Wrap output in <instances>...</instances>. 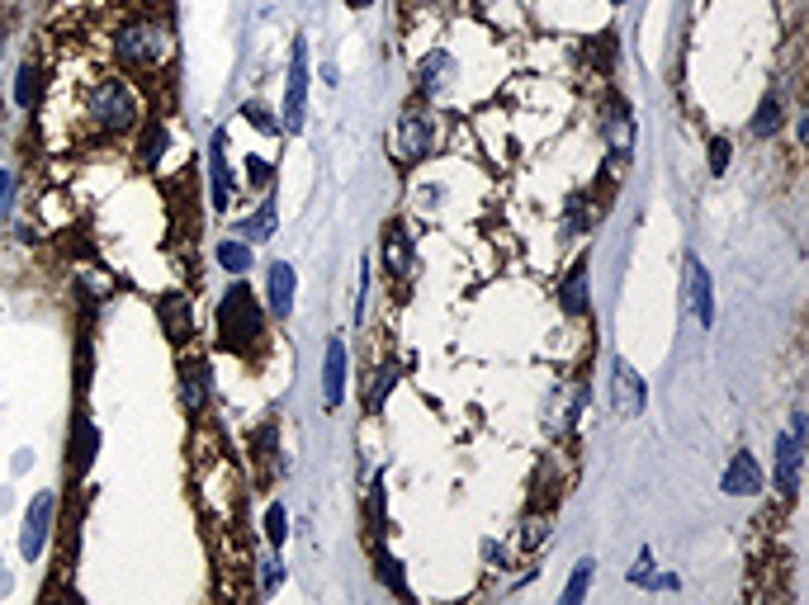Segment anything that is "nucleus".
I'll list each match as a JSON object with an SVG mask.
<instances>
[{"instance_id":"1","label":"nucleus","mask_w":809,"mask_h":605,"mask_svg":"<svg viewBox=\"0 0 809 605\" xmlns=\"http://www.w3.org/2000/svg\"><path fill=\"white\" fill-rule=\"evenodd\" d=\"M142 119V95L123 72H105L81 90V123L90 138H129Z\"/></svg>"},{"instance_id":"2","label":"nucleus","mask_w":809,"mask_h":605,"mask_svg":"<svg viewBox=\"0 0 809 605\" xmlns=\"http://www.w3.org/2000/svg\"><path fill=\"white\" fill-rule=\"evenodd\" d=\"M109 57L123 76H147V72H162L171 57H176V29L156 14H133L114 29L109 38Z\"/></svg>"},{"instance_id":"3","label":"nucleus","mask_w":809,"mask_h":605,"mask_svg":"<svg viewBox=\"0 0 809 605\" xmlns=\"http://www.w3.org/2000/svg\"><path fill=\"white\" fill-rule=\"evenodd\" d=\"M218 341L228 350H251L265 341V308H261V298L247 289L242 275H237V284L223 294V302H218Z\"/></svg>"},{"instance_id":"4","label":"nucleus","mask_w":809,"mask_h":605,"mask_svg":"<svg viewBox=\"0 0 809 605\" xmlns=\"http://www.w3.org/2000/svg\"><path fill=\"white\" fill-rule=\"evenodd\" d=\"M431 147H436V119H431V109H426L422 100L403 105L398 123H393V152H389L393 166H398V170L422 166L426 156H431Z\"/></svg>"},{"instance_id":"5","label":"nucleus","mask_w":809,"mask_h":605,"mask_svg":"<svg viewBox=\"0 0 809 605\" xmlns=\"http://www.w3.org/2000/svg\"><path fill=\"white\" fill-rule=\"evenodd\" d=\"M57 512H62V497L53 487L34 492V502H29V512H24V525H20V559L24 563L43 559L47 539H53V530H57Z\"/></svg>"},{"instance_id":"6","label":"nucleus","mask_w":809,"mask_h":605,"mask_svg":"<svg viewBox=\"0 0 809 605\" xmlns=\"http://www.w3.org/2000/svg\"><path fill=\"white\" fill-rule=\"evenodd\" d=\"M304 119H308V43L294 38L289 81H284V105H280V133H304Z\"/></svg>"},{"instance_id":"7","label":"nucleus","mask_w":809,"mask_h":605,"mask_svg":"<svg viewBox=\"0 0 809 605\" xmlns=\"http://www.w3.org/2000/svg\"><path fill=\"white\" fill-rule=\"evenodd\" d=\"M379 261H384L389 284L412 279V270H417V246H412L407 222H384V237H379Z\"/></svg>"},{"instance_id":"8","label":"nucleus","mask_w":809,"mask_h":605,"mask_svg":"<svg viewBox=\"0 0 809 605\" xmlns=\"http://www.w3.org/2000/svg\"><path fill=\"white\" fill-rule=\"evenodd\" d=\"M800 469H805V440L796 436H776V459H772V483H776V497L781 502H796L800 492Z\"/></svg>"},{"instance_id":"9","label":"nucleus","mask_w":809,"mask_h":605,"mask_svg":"<svg viewBox=\"0 0 809 605\" xmlns=\"http://www.w3.org/2000/svg\"><path fill=\"white\" fill-rule=\"evenodd\" d=\"M644 378H639V370H634L630 360H621L615 355L611 360V403H615V411H621V417H639L644 411Z\"/></svg>"},{"instance_id":"10","label":"nucleus","mask_w":809,"mask_h":605,"mask_svg":"<svg viewBox=\"0 0 809 605\" xmlns=\"http://www.w3.org/2000/svg\"><path fill=\"white\" fill-rule=\"evenodd\" d=\"M294 294H298V275L289 261H275L265 275V308L270 317H280V322H289L294 317Z\"/></svg>"},{"instance_id":"11","label":"nucleus","mask_w":809,"mask_h":605,"mask_svg":"<svg viewBox=\"0 0 809 605\" xmlns=\"http://www.w3.org/2000/svg\"><path fill=\"white\" fill-rule=\"evenodd\" d=\"M763 483H767V477H763V469H757V459L748 450H739L734 459H729L724 477H720V492H729V497H757Z\"/></svg>"},{"instance_id":"12","label":"nucleus","mask_w":809,"mask_h":605,"mask_svg":"<svg viewBox=\"0 0 809 605\" xmlns=\"http://www.w3.org/2000/svg\"><path fill=\"white\" fill-rule=\"evenodd\" d=\"M156 317H162L166 337L176 345H185L189 337H195V302H189L185 294H162V298H156Z\"/></svg>"},{"instance_id":"13","label":"nucleus","mask_w":809,"mask_h":605,"mask_svg":"<svg viewBox=\"0 0 809 605\" xmlns=\"http://www.w3.org/2000/svg\"><path fill=\"white\" fill-rule=\"evenodd\" d=\"M687 302H691V312H696V322H701V327L715 322V289H710V270L696 256L687 261Z\"/></svg>"},{"instance_id":"14","label":"nucleus","mask_w":809,"mask_h":605,"mask_svg":"<svg viewBox=\"0 0 809 605\" xmlns=\"http://www.w3.org/2000/svg\"><path fill=\"white\" fill-rule=\"evenodd\" d=\"M322 403L341 407L346 403V337L327 341V360H322Z\"/></svg>"},{"instance_id":"15","label":"nucleus","mask_w":809,"mask_h":605,"mask_svg":"<svg viewBox=\"0 0 809 605\" xmlns=\"http://www.w3.org/2000/svg\"><path fill=\"white\" fill-rule=\"evenodd\" d=\"M559 302H564L568 317H587V308H592V279H587V261L568 265V275L559 284Z\"/></svg>"},{"instance_id":"16","label":"nucleus","mask_w":809,"mask_h":605,"mask_svg":"<svg viewBox=\"0 0 809 605\" xmlns=\"http://www.w3.org/2000/svg\"><path fill=\"white\" fill-rule=\"evenodd\" d=\"M232 189H237V180H232L228 156H223V133H214V142H209V199H214V209H228Z\"/></svg>"},{"instance_id":"17","label":"nucleus","mask_w":809,"mask_h":605,"mask_svg":"<svg viewBox=\"0 0 809 605\" xmlns=\"http://www.w3.org/2000/svg\"><path fill=\"white\" fill-rule=\"evenodd\" d=\"M601 133H606V147L615 156H630L634 152V119L625 105H611L606 114H601Z\"/></svg>"},{"instance_id":"18","label":"nucleus","mask_w":809,"mask_h":605,"mask_svg":"<svg viewBox=\"0 0 809 605\" xmlns=\"http://www.w3.org/2000/svg\"><path fill=\"white\" fill-rule=\"evenodd\" d=\"M450 72H455V57L436 47V53L422 57V67H417V90L426 95V100H436V95L450 86Z\"/></svg>"},{"instance_id":"19","label":"nucleus","mask_w":809,"mask_h":605,"mask_svg":"<svg viewBox=\"0 0 809 605\" xmlns=\"http://www.w3.org/2000/svg\"><path fill=\"white\" fill-rule=\"evenodd\" d=\"M166 147H171V133H166V123L162 119H152L147 129L138 133V166H162V156H166Z\"/></svg>"},{"instance_id":"20","label":"nucleus","mask_w":809,"mask_h":605,"mask_svg":"<svg viewBox=\"0 0 809 605\" xmlns=\"http://www.w3.org/2000/svg\"><path fill=\"white\" fill-rule=\"evenodd\" d=\"M275 222H280L275 199H261V209H256V213H247L242 222H237V228H242V242L261 246V242H270V232H275Z\"/></svg>"},{"instance_id":"21","label":"nucleus","mask_w":809,"mask_h":605,"mask_svg":"<svg viewBox=\"0 0 809 605\" xmlns=\"http://www.w3.org/2000/svg\"><path fill=\"white\" fill-rule=\"evenodd\" d=\"M39 95H43V72H39V62H24V67L14 72V109L34 114V109H39Z\"/></svg>"},{"instance_id":"22","label":"nucleus","mask_w":809,"mask_h":605,"mask_svg":"<svg viewBox=\"0 0 809 605\" xmlns=\"http://www.w3.org/2000/svg\"><path fill=\"white\" fill-rule=\"evenodd\" d=\"M601 218V199H592L582 189V195H573L568 199V213H564V232L568 237H578V232H592V222Z\"/></svg>"},{"instance_id":"23","label":"nucleus","mask_w":809,"mask_h":605,"mask_svg":"<svg viewBox=\"0 0 809 605\" xmlns=\"http://www.w3.org/2000/svg\"><path fill=\"white\" fill-rule=\"evenodd\" d=\"M393 384H398V364L384 360L370 374V393H364V411H370V417H379V411H384V397L393 393Z\"/></svg>"},{"instance_id":"24","label":"nucleus","mask_w":809,"mask_h":605,"mask_svg":"<svg viewBox=\"0 0 809 605\" xmlns=\"http://www.w3.org/2000/svg\"><path fill=\"white\" fill-rule=\"evenodd\" d=\"M185 407L195 411V417L209 407V364H204V360L185 364Z\"/></svg>"},{"instance_id":"25","label":"nucleus","mask_w":809,"mask_h":605,"mask_svg":"<svg viewBox=\"0 0 809 605\" xmlns=\"http://www.w3.org/2000/svg\"><path fill=\"white\" fill-rule=\"evenodd\" d=\"M781 123H786V114H781V95H763V105H757V114H753V138L767 142V138L781 133Z\"/></svg>"},{"instance_id":"26","label":"nucleus","mask_w":809,"mask_h":605,"mask_svg":"<svg viewBox=\"0 0 809 605\" xmlns=\"http://www.w3.org/2000/svg\"><path fill=\"white\" fill-rule=\"evenodd\" d=\"M90 459H95V426H90L86 411H76V421H72V464H76V473H81Z\"/></svg>"},{"instance_id":"27","label":"nucleus","mask_w":809,"mask_h":605,"mask_svg":"<svg viewBox=\"0 0 809 605\" xmlns=\"http://www.w3.org/2000/svg\"><path fill=\"white\" fill-rule=\"evenodd\" d=\"M218 265L228 270V275H247L251 270V242H242V237H228V242H218Z\"/></svg>"},{"instance_id":"28","label":"nucleus","mask_w":809,"mask_h":605,"mask_svg":"<svg viewBox=\"0 0 809 605\" xmlns=\"http://www.w3.org/2000/svg\"><path fill=\"white\" fill-rule=\"evenodd\" d=\"M14 204H20V170L0 166V222L14 218Z\"/></svg>"},{"instance_id":"29","label":"nucleus","mask_w":809,"mask_h":605,"mask_svg":"<svg viewBox=\"0 0 809 605\" xmlns=\"http://www.w3.org/2000/svg\"><path fill=\"white\" fill-rule=\"evenodd\" d=\"M592 572H597L592 559H582V563L573 568V578H568V586H564V605H578L587 592H592Z\"/></svg>"},{"instance_id":"30","label":"nucleus","mask_w":809,"mask_h":605,"mask_svg":"<svg viewBox=\"0 0 809 605\" xmlns=\"http://www.w3.org/2000/svg\"><path fill=\"white\" fill-rule=\"evenodd\" d=\"M549 539V516H526L521 520V535H516V544L526 549V553H535L539 544Z\"/></svg>"},{"instance_id":"31","label":"nucleus","mask_w":809,"mask_h":605,"mask_svg":"<svg viewBox=\"0 0 809 605\" xmlns=\"http://www.w3.org/2000/svg\"><path fill=\"white\" fill-rule=\"evenodd\" d=\"M242 114H247V123H251V129H261L265 138H280V119L270 114V105H261V100H247V105H242Z\"/></svg>"},{"instance_id":"32","label":"nucleus","mask_w":809,"mask_h":605,"mask_svg":"<svg viewBox=\"0 0 809 605\" xmlns=\"http://www.w3.org/2000/svg\"><path fill=\"white\" fill-rule=\"evenodd\" d=\"M374 563H379V582H384V586H393V592H398V596H407V582H403V563L393 559V553H384V549L374 553Z\"/></svg>"},{"instance_id":"33","label":"nucleus","mask_w":809,"mask_h":605,"mask_svg":"<svg viewBox=\"0 0 809 605\" xmlns=\"http://www.w3.org/2000/svg\"><path fill=\"white\" fill-rule=\"evenodd\" d=\"M265 539H270V549H275V553L284 549V539H289V516H284L280 502L265 512Z\"/></svg>"},{"instance_id":"34","label":"nucleus","mask_w":809,"mask_h":605,"mask_svg":"<svg viewBox=\"0 0 809 605\" xmlns=\"http://www.w3.org/2000/svg\"><path fill=\"white\" fill-rule=\"evenodd\" d=\"M729 152H734V142H729V138H710V175L729 170Z\"/></svg>"},{"instance_id":"35","label":"nucleus","mask_w":809,"mask_h":605,"mask_svg":"<svg viewBox=\"0 0 809 605\" xmlns=\"http://www.w3.org/2000/svg\"><path fill=\"white\" fill-rule=\"evenodd\" d=\"M280 582H284V563H280V559H265V563H261V596H270Z\"/></svg>"},{"instance_id":"36","label":"nucleus","mask_w":809,"mask_h":605,"mask_svg":"<svg viewBox=\"0 0 809 605\" xmlns=\"http://www.w3.org/2000/svg\"><path fill=\"white\" fill-rule=\"evenodd\" d=\"M247 180L256 185V189H265L270 185V166L265 162H247Z\"/></svg>"},{"instance_id":"37","label":"nucleus","mask_w":809,"mask_h":605,"mask_svg":"<svg viewBox=\"0 0 809 605\" xmlns=\"http://www.w3.org/2000/svg\"><path fill=\"white\" fill-rule=\"evenodd\" d=\"M346 6H351V10H370L374 0H346Z\"/></svg>"},{"instance_id":"38","label":"nucleus","mask_w":809,"mask_h":605,"mask_svg":"<svg viewBox=\"0 0 809 605\" xmlns=\"http://www.w3.org/2000/svg\"><path fill=\"white\" fill-rule=\"evenodd\" d=\"M0 53H6V20H0Z\"/></svg>"},{"instance_id":"39","label":"nucleus","mask_w":809,"mask_h":605,"mask_svg":"<svg viewBox=\"0 0 809 605\" xmlns=\"http://www.w3.org/2000/svg\"><path fill=\"white\" fill-rule=\"evenodd\" d=\"M611 6H625V0H611Z\"/></svg>"}]
</instances>
